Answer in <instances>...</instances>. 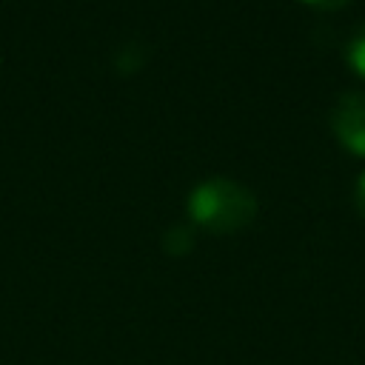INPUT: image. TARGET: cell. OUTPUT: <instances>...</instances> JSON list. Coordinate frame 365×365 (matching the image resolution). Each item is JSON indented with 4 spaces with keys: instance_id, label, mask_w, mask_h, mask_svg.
Instances as JSON below:
<instances>
[{
    "instance_id": "cell-4",
    "label": "cell",
    "mask_w": 365,
    "mask_h": 365,
    "mask_svg": "<svg viewBox=\"0 0 365 365\" xmlns=\"http://www.w3.org/2000/svg\"><path fill=\"white\" fill-rule=\"evenodd\" d=\"M354 200H356V208L365 214V171L359 174V180H356V191H354Z\"/></svg>"
},
{
    "instance_id": "cell-3",
    "label": "cell",
    "mask_w": 365,
    "mask_h": 365,
    "mask_svg": "<svg viewBox=\"0 0 365 365\" xmlns=\"http://www.w3.org/2000/svg\"><path fill=\"white\" fill-rule=\"evenodd\" d=\"M348 57H351L354 68L365 77V23L354 31V37H351V43H348Z\"/></svg>"
},
{
    "instance_id": "cell-2",
    "label": "cell",
    "mask_w": 365,
    "mask_h": 365,
    "mask_svg": "<svg viewBox=\"0 0 365 365\" xmlns=\"http://www.w3.org/2000/svg\"><path fill=\"white\" fill-rule=\"evenodd\" d=\"M331 123L336 137L348 148L365 154V94L362 91H345L331 111Z\"/></svg>"
},
{
    "instance_id": "cell-1",
    "label": "cell",
    "mask_w": 365,
    "mask_h": 365,
    "mask_svg": "<svg viewBox=\"0 0 365 365\" xmlns=\"http://www.w3.org/2000/svg\"><path fill=\"white\" fill-rule=\"evenodd\" d=\"M191 217L211 231H237L251 222L257 211L254 194L231 177H208L194 185L188 197Z\"/></svg>"
},
{
    "instance_id": "cell-5",
    "label": "cell",
    "mask_w": 365,
    "mask_h": 365,
    "mask_svg": "<svg viewBox=\"0 0 365 365\" xmlns=\"http://www.w3.org/2000/svg\"><path fill=\"white\" fill-rule=\"evenodd\" d=\"M308 3H314V6H322V9H334V6H342L345 0H308Z\"/></svg>"
}]
</instances>
